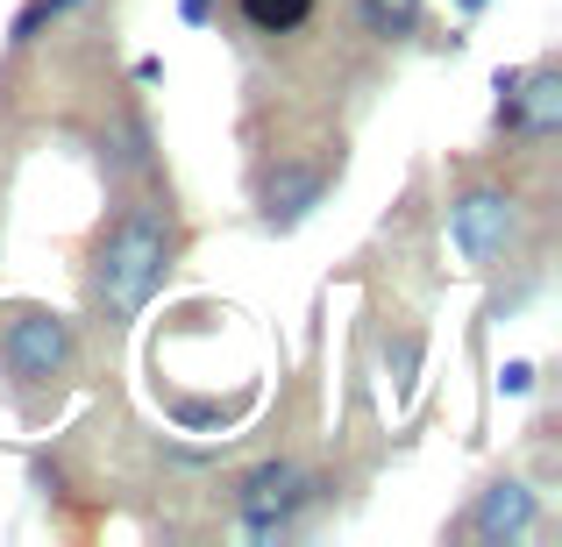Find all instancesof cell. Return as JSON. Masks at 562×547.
<instances>
[{
  "mask_svg": "<svg viewBox=\"0 0 562 547\" xmlns=\"http://www.w3.org/2000/svg\"><path fill=\"white\" fill-rule=\"evenodd\" d=\"M179 14H186V22H192V29H200V22H206V14H214V0H179Z\"/></svg>",
  "mask_w": 562,
  "mask_h": 547,
  "instance_id": "cell-12",
  "label": "cell"
},
{
  "mask_svg": "<svg viewBox=\"0 0 562 547\" xmlns=\"http://www.w3.org/2000/svg\"><path fill=\"white\" fill-rule=\"evenodd\" d=\"M498 384H506V391H527V384H535V363H506V377H498Z\"/></svg>",
  "mask_w": 562,
  "mask_h": 547,
  "instance_id": "cell-11",
  "label": "cell"
},
{
  "mask_svg": "<svg viewBox=\"0 0 562 547\" xmlns=\"http://www.w3.org/2000/svg\"><path fill=\"white\" fill-rule=\"evenodd\" d=\"M357 22L378 43H406L420 29V0H357Z\"/></svg>",
  "mask_w": 562,
  "mask_h": 547,
  "instance_id": "cell-8",
  "label": "cell"
},
{
  "mask_svg": "<svg viewBox=\"0 0 562 547\" xmlns=\"http://www.w3.org/2000/svg\"><path fill=\"white\" fill-rule=\"evenodd\" d=\"M0 369L14 384H65L71 369V328L50 314V306H8L0 314Z\"/></svg>",
  "mask_w": 562,
  "mask_h": 547,
  "instance_id": "cell-2",
  "label": "cell"
},
{
  "mask_svg": "<svg viewBox=\"0 0 562 547\" xmlns=\"http://www.w3.org/2000/svg\"><path fill=\"white\" fill-rule=\"evenodd\" d=\"M243 22L263 36H292V29L314 22V0H243Z\"/></svg>",
  "mask_w": 562,
  "mask_h": 547,
  "instance_id": "cell-9",
  "label": "cell"
},
{
  "mask_svg": "<svg viewBox=\"0 0 562 547\" xmlns=\"http://www.w3.org/2000/svg\"><path fill=\"white\" fill-rule=\"evenodd\" d=\"M555 128H562V71H555V65L520 71V128H513V136L555 143Z\"/></svg>",
  "mask_w": 562,
  "mask_h": 547,
  "instance_id": "cell-7",
  "label": "cell"
},
{
  "mask_svg": "<svg viewBox=\"0 0 562 547\" xmlns=\"http://www.w3.org/2000/svg\"><path fill=\"white\" fill-rule=\"evenodd\" d=\"M456 8H463V14H477V8H484V0H456Z\"/></svg>",
  "mask_w": 562,
  "mask_h": 547,
  "instance_id": "cell-13",
  "label": "cell"
},
{
  "mask_svg": "<svg viewBox=\"0 0 562 547\" xmlns=\"http://www.w3.org/2000/svg\"><path fill=\"white\" fill-rule=\"evenodd\" d=\"M449 242L463 249V263H477V271L506 263V257H513V242H520V200H513L506 185H477V192H463V200L449 206Z\"/></svg>",
  "mask_w": 562,
  "mask_h": 547,
  "instance_id": "cell-3",
  "label": "cell"
},
{
  "mask_svg": "<svg viewBox=\"0 0 562 547\" xmlns=\"http://www.w3.org/2000/svg\"><path fill=\"white\" fill-rule=\"evenodd\" d=\"M171 249H179V214H171V200H157V192L128 200L122 214L100 228L93 257H86V292H93V314L108 320V328H122V320H136L143 306H150V292L165 285V271H171Z\"/></svg>",
  "mask_w": 562,
  "mask_h": 547,
  "instance_id": "cell-1",
  "label": "cell"
},
{
  "mask_svg": "<svg viewBox=\"0 0 562 547\" xmlns=\"http://www.w3.org/2000/svg\"><path fill=\"white\" fill-rule=\"evenodd\" d=\"M314 498H321V477H306L300 463H263V469H249V477H243L235 512H243V526L257 540H271V534H285L292 512L314 505Z\"/></svg>",
  "mask_w": 562,
  "mask_h": 547,
  "instance_id": "cell-4",
  "label": "cell"
},
{
  "mask_svg": "<svg viewBox=\"0 0 562 547\" xmlns=\"http://www.w3.org/2000/svg\"><path fill=\"white\" fill-rule=\"evenodd\" d=\"M321 192H328V164H278L263 179V220L271 228H300L321 206Z\"/></svg>",
  "mask_w": 562,
  "mask_h": 547,
  "instance_id": "cell-5",
  "label": "cell"
},
{
  "mask_svg": "<svg viewBox=\"0 0 562 547\" xmlns=\"http://www.w3.org/2000/svg\"><path fill=\"white\" fill-rule=\"evenodd\" d=\"M50 22H57V0H29V8L14 14L8 43H14V50H22V43H36V36H43V29H50Z\"/></svg>",
  "mask_w": 562,
  "mask_h": 547,
  "instance_id": "cell-10",
  "label": "cell"
},
{
  "mask_svg": "<svg viewBox=\"0 0 562 547\" xmlns=\"http://www.w3.org/2000/svg\"><path fill=\"white\" fill-rule=\"evenodd\" d=\"M470 534H477V540H520V534H535V491L513 483V477L484 483L477 512H470Z\"/></svg>",
  "mask_w": 562,
  "mask_h": 547,
  "instance_id": "cell-6",
  "label": "cell"
}]
</instances>
